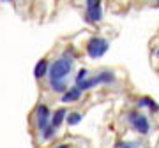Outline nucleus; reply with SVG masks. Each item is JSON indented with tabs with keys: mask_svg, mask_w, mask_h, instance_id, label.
<instances>
[{
	"mask_svg": "<svg viewBox=\"0 0 159 148\" xmlns=\"http://www.w3.org/2000/svg\"><path fill=\"white\" fill-rule=\"evenodd\" d=\"M71 69H73V58L71 57L66 55V57L55 60V62L48 67L50 81H64L67 78V74L71 72Z\"/></svg>",
	"mask_w": 159,
	"mask_h": 148,
	"instance_id": "obj_1",
	"label": "nucleus"
},
{
	"mask_svg": "<svg viewBox=\"0 0 159 148\" xmlns=\"http://www.w3.org/2000/svg\"><path fill=\"white\" fill-rule=\"evenodd\" d=\"M115 74L111 72V71H101V72H97L94 78H90V80H83L80 81V83H76V86H78L81 92L89 90V88H92V86H97V85H110V83H115Z\"/></svg>",
	"mask_w": 159,
	"mask_h": 148,
	"instance_id": "obj_2",
	"label": "nucleus"
},
{
	"mask_svg": "<svg viewBox=\"0 0 159 148\" xmlns=\"http://www.w3.org/2000/svg\"><path fill=\"white\" fill-rule=\"evenodd\" d=\"M110 48V42L106 39H102V37H92L89 42H87V55L92 58V60H96V58H101L104 53L108 51Z\"/></svg>",
	"mask_w": 159,
	"mask_h": 148,
	"instance_id": "obj_3",
	"label": "nucleus"
},
{
	"mask_svg": "<svg viewBox=\"0 0 159 148\" xmlns=\"http://www.w3.org/2000/svg\"><path fill=\"white\" fill-rule=\"evenodd\" d=\"M127 122L129 125L142 136H147L148 131H150V124H148V118L145 115H140V113H129L127 115Z\"/></svg>",
	"mask_w": 159,
	"mask_h": 148,
	"instance_id": "obj_4",
	"label": "nucleus"
},
{
	"mask_svg": "<svg viewBox=\"0 0 159 148\" xmlns=\"http://www.w3.org/2000/svg\"><path fill=\"white\" fill-rule=\"evenodd\" d=\"M50 120H51V113L46 104H39L37 109H35V122H37V129L39 132H43L46 127L50 125Z\"/></svg>",
	"mask_w": 159,
	"mask_h": 148,
	"instance_id": "obj_5",
	"label": "nucleus"
},
{
	"mask_svg": "<svg viewBox=\"0 0 159 148\" xmlns=\"http://www.w3.org/2000/svg\"><path fill=\"white\" fill-rule=\"evenodd\" d=\"M102 20V7L101 4L97 6H92V7H87V12H85V21L90 23V25H96Z\"/></svg>",
	"mask_w": 159,
	"mask_h": 148,
	"instance_id": "obj_6",
	"label": "nucleus"
},
{
	"mask_svg": "<svg viewBox=\"0 0 159 148\" xmlns=\"http://www.w3.org/2000/svg\"><path fill=\"white\" fill-rule=\"evenodd\" d=\"M83 92L80 90L78 86H73V88H67V90L64 92L62 95V102H73V101H78L80 97H81Z\"/></svg>",
	"mask_w": 159,
	"mask_h": 148,
	"instance_id": "obj_7",
	"label": "nucleus"
},
{
	"mask_svg": "<svg viewBox=\"0 0 159 148\" xmlns=\"http://www.w3.org/2000/svg\"><path fill=\"white\" fill-rule=\"evenodd\" d=\"M66 116H67V111L64 108H58L55 113H53V116H51V120H50V125H53L55 129H58V127L62 125V122L66 120Z\"/></svg>",
	"mask_w": 159,
	"mask_h": 148,
	"instance_id": "obj_8",
	"label": "nucleus"
},
{
	"mask_svg": "<svg viewBox=\"0 0 159 148\" xmlns=\"http://www.w3.org/2000/svg\"><path fill=\"white\" fill-rule=\"evenodd\" d=\"M46 72H48V60H39V62L35 63L34 67V78L35 80H41V78H44Z\"/></svg>",
	"mask_w": 159,
	"mask_h": 148,
	"instance_id": "obj_9",
	"label": "nucleus"
},
{
	"mask_svg": "<svg viewBox=\"0 0 159 148\" xmlns=\"http://www.w3.org/2000/svg\"><path fill=\"white\" fill-rule=\"evenodd\" d=\"M138 108H150V111H159V106L156 102H154L152 99H148V97H142V99H138V102H136Z\"/></svg>",
	"mask_w": 159,
	"mask_h": 148,
	"instance_id": "obj_10",
	"label": "nucleus"
},
{
	"mask_svg": "<svg viewBox=\"0 0 159 148\" xmlns=\"http://www.w3.org/2000/svg\"><path fill=\"white\" fill-rule=\"evenodd\" d=\"M50 86L53 92H58V94H64V92L67 90V86H66V80L64 81H50Z\"/></svg>",
	"mask_w": 159,
	"mask_h": 148,
	"instance_id": "obj_11",
	"label": "nucleus"
},
{
	"mask_svg": "<svg viewBox=\"0 0 159 148\" xmlns=\"http://www.w3.org/2000/svg\"><path fill=\"white\" fill-rule=\"evenodd\" d=\"M81 118H83V115L81 113H69L67 116H66L67 125H78L80 122H81Z\"/></svg>",
	"mask_w": 159,
	"mask_h": 148,
	"instance_id": "obj_12",
	"label": "nucleus"
},
{
	"mask_svg": "<svg viewBox=\"0 0 159 148\" xmlns=\"http://www.w3.org/2000/svg\"><path fill=\"white\" fill-rule=\"evenodd\" d=\"M55 131H57V129H55L53 125H48L44 131L41 132V136H43V139H44V141H50L51 137L55 136Z\"/></svg>",
	"mask_w": 159,
	"mask_h": 148,
	"instance_id": "obj_13",
	"label": "nucleus"
},
{
	"mask_svg": "<svg viewBox=\"0 0 159 148\" xmlns=\"http://www.w3.org/2000/svg\"><path fill=\"white\" fill-rule=\"evenodd\" d=\"M117 146H125V148H134V146H140L138 143H133V141H119Z\"/></svg>",
	"mask_w": 159,
	"mask_h": 148,
	"instance_id": "obj_14",
	"label": "nucleus"
},
{
	"mask_svg": "<svg viewBox=\"0 0 159 148\" xmlns=\"http://www.w3.org/2000/svg\"><path fill=\"white\" fill-rule=\"evenodd\" d=\"M87 78V69H81V71H78V76H76V83H80V81H83Z\"/></svg>",
	"mask_w": 159,
	"mask_h": 148,
	"instance_id": "obj_15",
	"label": "nucleus"
},
{
	"mask_svg": "<svg viewBox=\"0 0 159 148\" xmlns=\"http://www.w3.org/2000/svg\"><path fill=\"white\" fill-rule=\"evenodd\" d=\"M97 4H101V0H87V7L97 6Z\"/></svg>",
	"mask_w": 159,
	"mask_h": 148,
	"instance_id": "obj_16",
	"label": "nucleus"
},
{
	"mask_svg": "<svg viewBox=\"0 0 159 148\" xmlns=\"http://www.w3.org/2000/svg\"><path fill=\"white\" fill-rule=\"evenodd\" d=\"M4 2H11V0H4Z\"/></svg>",
	"mask_w": 159,
	"mask_h": 148,
	"instance_id": "obj_17",
	"label": "nucleus"
},
{
	"mask_svg": "<svg viewBox=\"0 0 159 148\" xmlns=\"http://www.w3.org/2000/svg\"><path fill=\"white\" fill-rule=\"evenodd\" d=\"M157 7H159V0H157Z\"/></svg>",
	"mask_w": 159,
	"mask_h": 148,
	"instance_id": "obj_18",
	"label": "nucleus"
},
{
	"mask_svg": "<svg viewBox=\"0 0 159 148\" xmlns=\"http://www.w3.org/2000/svg\"><path fill=\"white\" fill-rule=\"evenodd\" d=\"M157 57H159V50H157Z\"/></svg>",
	"mask_w": 159,
	"mask_h": 148,
	"instance_id": "obj_19",
	"label": "nucleus"
}]
</instances>
